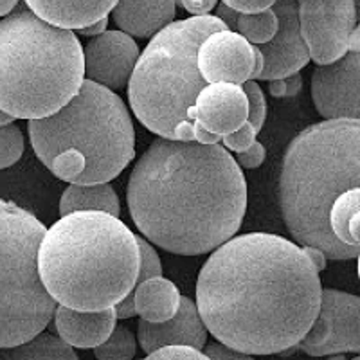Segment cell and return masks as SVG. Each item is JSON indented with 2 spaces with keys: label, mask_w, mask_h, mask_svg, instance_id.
<instances>
[{
  "label": "cell",
  "mask_w": 360,
  "mask_h": 360,
  "mask_svg": "<svg viewBox=\"0 0 360 360\" xmlns=\"http://www.w3.org/2000/svg\"><path fill=\"white\" fill-rule=\"evenodd\" d=\"M319 270L287 238L249 233L229 238L197 279V308L218 342L274 355L295 348L321 304Z\"/></svg>",
  "instance_id": "6da1fadb"
},
{
  "label": "cell",
  "mask_w": 360,
  "mask_h": 360,
  "mask_svg": "<svg viewBox=\"0 0 360 360\" xmlns=\"http://www.w3.org/2000/svg\"><path fill=\"white\" fill-rule=\"evenodd\" d=\"M127 202L146 240L168 252L198 256L242 227L247 182L234 157L218 143L159 137L135 164Z\"/></svg>",
  "instance_id": "7a4b0ae2"
},
{
  "label": "cell",
  "mask_w": 360,
  "mask_h": 360,
  "mask_svg": "<svg viewBox=\"0 0 360 360\" xmlns=\"http://www.w3.org/2000/svg\"><path fill=\"white\" fill-rule=\"evenodd\" d=\"M38 272L58 304L82 311L107 310L135 288L139 247L117 217L78 211L45 231Z\"/></svg>",
  "instance_id": "3957f363"
},
{
  "label": "cell",
  "mask_w": 360,
  "mask_h": 360,
  "mask_svg": "<svg viewBox=\"0 0 360 360\" xmlns=\"http://www.w3.org/2000/svg\"><path fill=\"white\" fill-rule=\"evenodd\" d=\"M360 186V119H326L288 144L279 175V207L292 238L326 259H356L337 242L328 213L342 193Z\"/></svg>",
  "instance_id": "277c9868"
},
{
  "label": "cell",
  "mask_w": 360,
  "mask_h": 360,
  "mask_svg": "<svg viewBox=\"0 0 360 360\" xmlns=\"http://www.w3.org/2000/svg\"><path fill=\"white\" fill-rule=\"evenodd\" d=\"M38 159L70 184H99L121 175L135 157V130L114 90L83 79L67 105L27 124Z\"/></svg>",
  "instance_id": "5b68a950"
},
{
  "label": "cell",
  "mask_w": 360,
  "mask_h": 360,
  "mask_svg": "<svg viewBox=\"0 0 360 360\" xmlns=\"http://www.w3.org/2000/svg\"><path fill=\"white\" fill-rule=\"evenodd\" d=\"M227 29L217 17L172 22L150 38L128 82V101L135 117L157 137L217 144L197 121V101L207 83L198 70V47L214 31Z\"/></svg>",
  "instance_id": "8992f818"
},
{
  "label": "cell",
  "mask_w": 360,
  "mask_h": 360,
  "mask_svg": "<svg viewBox=\"0 0 360 360\" xmlns=\"http://www.w3.org/2000/svg\"><path fill=\"white\" fill-rule=\"evenodd\" d=\"M85 79L83 47L69 29L15 8L0 20V110L41 119L76 96Z\"/></svg>",
  "instance_id": "52a82bcc"
},
{
  "label": "cell",
  "mask_w": 360,
  "mask_h": 360,
  "mask_svg": "<svg viewBox=\"0 0 360 360\" xmlns=\"http://www.w3.org/2000/svg\"><path fill=\"white\" fill-rule=\"evenodd\" d=\"M45 231L34 214L0 198V348L44 332L58 307L38 272Z\"/></svg>",
  "instance_id": "ba28073f"
},
{
  "label": "cell",
  "mask_w": 360,
  "mask_h": 360,
  "mask_svg": "<svg viewBox=\"0 0 360 360\" xmlns=\"http://www.w3.org/2000/svg\"><path fill=\"white\" fill-rule=\"evenodd\" d=\"M297 348L310 356L360 352V299L335 288L321 290L319 311Z\"/></svg>",
  "instance_id": "9c48e42d"
},
{
  "label": "cell",
  "mask_w": 360,
  "mask_h": 360,
  "mask_svg": "<svg viewBox=\"0 0 360 360\" xmlns=\"http://www.w3.org/2000/svg\"><path fill=\"white\" fill-rule=\"evenodd\" d=\"M301 37L317 65L339 60L356 27L355 0H295Z\"/></svg>",
  "instance_id": "30bf717a"
},
{
  "label": "cell",
  "mask_w": 360,
  "mask_h": 360,
  "mask_svg": "<svg viewBox=\"0 0 360 360\" xmlns=\"http://www.w3.org/2000/svg\"><path fill=\"white\" fill-rule=\"evenodd\" d=\"M311 99L324 119H360V47L311 74Z\"/></svg>",
  "instance_id": "8fae6325"
},
{
  "label": "cell",
  "mask_w": 360,
  "mask_h": 360,
  "mask_svg": "<svg viewBox=\"0 0 360 360\" xmlns=\"http://www.w3.org/2000/svg\"><path fill=\"white\" fill-rule=\"evenodd\" d=\"M272 9L278 17V31L266 44L256 45L263 56V70L258 82L287 78L310 62V53L299 29L295 0H276Z\"/></svg>",
  "instance_id": "7c38bea8"
},
{
  "label": "cell",
  "mask_w": 360,
  "mask_h": 360,
  "mask_svg": "<svg viewBox=\"0 0 360 360\" xmlns=\"http://www.w3.org/2000/svg\"><path fill=\"white\" fill-rule=\"evenodd\" d=\"M254 45L229 29L214 31L198 47L197 63L205 83H234L242 86L254 72Z\"/></svg>",
  "instance_id": "4fadbf2b"
},
{
  "label": "cell",
  "mask_w": 360,
  "mask_h": 360,
  "mask_svg": "<svg viewBox=\"0 0 360 360\" xmlns=\"http://www.w3.org/2000/svg\"><path fill=\"white\" fill-rule=\"evenodd\" d=\"M139 54L134 38L123 31H105L92 37L83 49L86 79L110 90L124 89Z\"/></svg>",
  "instance_id": "5bb4252c"
},
{
  "label": "cell",
  "mask_w": 360,
  "mask_h": 360,
  "mask_svg": "<svg viewBox=\"0 0 360 360\" xmlns=\"http://www.w3.org/2000/svg\"><path fill=\"white\" fill-rule=\"evenodd\" d=\"M137 340L146 355L164 346H191L202 349L207 344V328L202 323L197 303L180 295L179 310L172 319L164 323L139 321Z\"/></svg>",
  "instance_id": "9a60e30c"
},
{
  "label": "cell",
  "mask_w": 360,
  "mask_h": 360,
  "mask_svg": "<svg viewBox=\"0 0 360 360\" xmlns=\"http://www.w3.org/2000/svg\"><path fill=\"white\" fill-rule=\"evenodd\" d=\"M195 108L198 124L218 137L238 130L249 115L245 92L234 83H207L200 90Z\"/></svg>",
  "instance_id": "2e32d148"
},
{
  "label": "cell",
  "mask_w": 360,
  "mask_h": 360,
  "mask_svg": "<svg viewBox=\"0 0 360 360\" xmlns=\"http://www.w3.org/2000/svg\"><path fill=\"white\" fill-rule=\"evenodd\" d=\"M54 328L58 337L72 348L94 349L108 339L115 328L114 308L99 311H82L58 304L54 310Z\"/></svg>",
  "instance_id": "e0dca14e"
},
{
  "label": "cell",
  "mask_w": 360,
  "mask_h": 360,
  "mask_svg": "<svg viewBox=\"0 0 360 360\" xmlns=\"http://www.w3.org/2000/svg\"><path fill=\"white\" fill-rule=\"evenodd\" d=\"M175 0H117L112 20L119 31L150 40L175 18Z\"/></svg>",
  "instance_id": "ac0fdd59"
},
{
  "label": "cell",
  "mask_w": 360,
  "mask_h": 360,
  "mask_svg": "<svg viewBox=\"0 0 360 360\" xmlns=\"http://www.w3.org/2000/svg\"><path fill=\"white\" fill-rule=\"evenodd\" d=\"M38 18L56 27L78 31L108 17L117 0H24Z\"/></svg>",
  "instance_id": "d6986e66"
},
{
  "label": "cell",
  "mask_w": 360,
  "mask_h": 360,
  "mask_svg": "<svg viewBox=\"0 0 360 360\" xmlns=\"http://www.w3.org/2000/svg\"><path fill=\"white\" fill-rule=\"evenodd\" d=\"M135 311L148 323H164L172 319L180 304V292L175 283L157 276L135 285L134 288Z\"/></svg>",
  "instance_id": "ffe728a7"
},
{
  "label": "cell",
  "mask_w": 360,
  "mask_h": 360,
  "mask_svg": "<svg viewBox=\"0 0 360 360\" xmlns=\"http://www.w3.org/2000/svg\"><path fill=\"white\" fill-rule=\"evenodd\" d=\"M78 211H103L112 217L121 214L117 193L108 182L99 184H70L60 200V217Z\"/></svg>",
  "instance_id": "44dd1931"
},
{
  "label": "cell",
  "mask_w": 360,
  "mask_h": 360,
  "mask_svg": "<svg viewBox=\"0 0 360 360\" xmlns=\"http://www.w3.org/2000/svg\"><path fill=\"white\" fill-rule=\"evenodd\" d=\"M359 198L360 189H349L335 198L328 213V225L337 242L355 250H360Z\"/></svg>",
  "instance_id": "7402d4cb"
},
{
  "label": "cell",
  "mask_w": 360,
  "mask_h": 360,
  "mask_svg": "<svg viewBox=\"0 0 360 360\" xmlns=\"http://www.w3.org/2000/svg\"><path fill=\"white\" fill-rule=\"evenodd\" d=\"M0 360H79L72 346L53 333L40 332L25 342L0 348Z\"/></svg>",
  "instance_id": "603a6c76"
},
{
  "label": "cell",
  "mask_w": 360,
  "mask_h": 360,
  "mask_svg": "<svg viewBox=\"0 0 360 360\" xmlns=\"http://www.w3.org/2000/svg\"><path fill=\"white\" fill-rule=\"evenodd\" d=\"M278 31V17L274 9H263L258 13H240L236 20V33L242 34L249 44H266Z\"/></svg>",
  "instance_id": "cb8c5ba5"
},
{
  "label": "cell",
  "mask_w": 360,
  "mask_h": 360,
  "mask_svg": "<svg viewBox=\"0 0 360 360\" xmlns=\"http://www.w3.org/2000/svg\"><path fill=\"white\" fill-rule=\"evenodd\" d=\"M135 352H137V342L134 333L123 324L115 326L108 339L94 348L98 360H134Z\"/></svg>",
  "instance_id": "d4e9b609"
},
{
  "label": "cell",
  "mask_w": 360,
  "mask_h": 360,
  "mask_svg": "<svg viewBox=\"0 0 360 360\" xmlns=\"http://www.w3.org/2000/svg\"><path fill=\"white\" fill-rule=\"evenodd\" d=\"M24 134L17 124L0 127V169H6L18 162L24 153Z\"/></svg>",
  "instance_id": "484cf974"
},
{
  "label": "cell",
  "mask_w": 360,
  "mask_h": 360,
  "mask_svg": "<svg viewBox=\"0 0 360 360\" xmlns=\"http://www.w3.org/2000/svg\"><path fill=\"white\" fill-rule=\"evenodd\" d=\"M242 89L247 96V103H249V115H247V121L252 124L256 134H259L266 117V101L265 96H263V90L262 86H259V83L252 82V79L243 83Z\"/></svg>",
  "instance_id": "4316f807"
},
{
  "label": "cell",
  "mask_w": 360,
  "mask_h": 360,
  "mask_svg": "<svg viewBox=\"0 0 360 360\" xmlns=\"http://www.w3.org/2000/svg\"><path fill=\"white\" fill-rule=\"evenodd\" d=\"M135 240H137V247H139V274H137L135 285H139L150 278L162 276V265H160L159 254L155 252V249L150 245L148 240H144V236H135Z\"/></svg>",
  "instance_id": "83f0119b"
},
{
  "label": "cell",
  "mask_w": 360,
  "mask_h": 360,
  "mask_svg": "<svg viewBox=\"0 0 360 360\" xmlns=\"http://www.w3.org/2000/svg\"><path fill=\"white\" fill-rule=\"evenodd\" d=\"M143 360H209L202 349L191 348V346H164L148 353Z\"/></svg>",
  "instance_id": "f1b7e54d"
},
{
  "label": "cell",
  "mask_w": 360,
  "mask_h": 360,
  "mask_svg": "<svg viewBox=\"0 0 360 360\" xmlns=\"http://www.w3.org/2000/svg\"><path fill=\"white\" fill-rule=\"evenodd\" d=\"M256 130H254L252 124L249 123V121H245V123L242 124V127L238 128V130L231 131V134H225L221 135V139L224 141V146L227 148V150H231V152H243V150H247V148L250 146V144L256 141Z\"/></svg>",
  "instance_id": "f546056e"
},
{
  "label": "cell",
  "mask_w": 360,
  "mask_h": 360,
  "mask_svg": "<svg viewBox=\"0 0 360 360\" xmlns=\"http://www.w3.org/2000/svg\"><path fill=\"white\" fill-rule=\"evenodd\" d=\"M301 86H303V78H301V74L295 72L287 78L270 79L269 92L274 98H294V96H297Z\"/></svg>",
  "instance_id": "4dcf8cb0"
},
{
  "label": "cell",
  "mask_w": 360,
  "mask_h": 360,
  "mask_svg": "<svg viewBox=\"0 0 360 360\" xmlns=\"http://www.w3.org/2000/svg\"><path fill=\"white\" fill-rule=\"evenodd\" d=\"M266 152H265V146L259 144L258 141H254L247 150L243 152H238L236 155V164L240 168H245V169H254V168H259L265 160Z\"/></svg>",
  "instance_id": "1f68e13d"
},
{
  "label": "cell",
  "mask_w": 360,
  "mask_h": 360,
  "mask_svg": "<svg viewBox=\"0 0 360 360\" xmlns=\"http://www.w3.org/2000/svg\"><path fill=\"white\" fill-rule=\"evenodd\" d=\"M205 355L209 360H256L252 355L243 352H236V349L229 348L221 342H211L205 344Z\"/></svg>",
  "instance_id": "d6a6232c"
},
{
  "label": "cell",
  "mask_w": 360,
  "mask_h": 360,
  "mask_svg": "<svg viewBox=\"0 0 360 360\" xmlns=\"http://www.w3.org/2000/svg\"><path fill=\"white\" fill-rule=\"evenodd\" d=\"M221 2L238 13H258L272 8L276 0H221Z\"/></svg>",
  "instance_id": "836d02e7"
},
{
  "label": "cell",
  "mask_w": 360,
  "mask_h": 360,
  "mask_svg": "<svg viewBox=\"0 0 360 360\" xmlns=\"http://www.w3.org/2000/svg\"><path fill=\"white\" fill-rule=\"evenodd\" d=\"M218 0H175V6L184 8L193 17H204L217 8Z\"/></svg>",
  "instance_id": "e575fe53"
},
{
  "label": "cell",
  "mask_w": 360,
  "mask_h": 360,
  "mask_svg": "<svg viewBox=\"0 0 360 360\" xmlns=\"http://www.w3.org/2000/svg\"><path fill=\"white\" fill-rule=\"evenodd\" d=\"M114 311L117 319H131V317L137 315V311H135V303H134V290H131L130 294L124 295L119 303L114 304Z\"/></svg>",
  "instance_id": "d590c367"
},
{
  "label": "cell",
  "mask_w": 360,
  "mask_h": 360,
  "mask_svg": "<svg viewBox=\"0 0 360 360\" xmlns=\"http://www.w3.org/2000/svg\"><path fill=\"white\" fill-rule=\"evenodd\" d=\"M238 15H240V13L234 11V9H231L229 6H225L224 2L217 6V18H220V20L227 25V29H229V31H236Z\"/></svg>",
  "instance_id": "8d00e7d4"
},
{
  "label": "cell",
  "mask_w": 360,
  "mask_h": 360,
  "mask_svg": "<svg viewBox=\"0 0 360 360\" xmlns=\"http://www.w3.org/2000/svg\"><path fill=\"white\" fill-rule=\"evenodd\" d=\"M107 25H108V17H103L101 20L94 22V24L78 29V34H82V37H90V38L98 37V34H101L107 31Z\"/></svg>",
  "instance_id": "74e56055"
},
{
  "label": "cell",
  "mask_w": 360,
  "mask_h": 360,
  "mask_svg": "<svg viewBox=\"0 0 360 360\" xmlns=\"http://www.w3.org/2000/svg\"><path fill=\"white\" fill-rule=\"evenodd\" d=\"M301 249H303V252L307 254L308 256V259H310L311 263H314V266L317 270H324L326 269V258H324V254L321 252L319 249H315V247H301Z\"/></svg>",
  "instance_id": "f35d334b"
},
{
  "label": "cell",
  "mask_w": 360,
  "mask_h": 360,
  "mask_svg": "<svg viewBox=\"0 0 360 360\" xmlns=\"http://www.w3.org/2000/svg\"><path fill=\"white\" fill-rule=\"evenodd\" d=\"M20 0H0V18L8 17L13 9L17 8Z\"/></svg>",
  "instance_id": "ab89813d"
},
{
  "label": "cell",
  "mask_w": 360,
  "mask_h": 360,
  "mask_svg": "<svg viewBox=\"0 0 360 360\" xmlns=\"http://www.w3.org/2000/svg\"><path fill=\"white\" fill-rule=\"evenodd\" d=\"M13 121H15V117H11L9 114H6V112L0 110V127H6V124H11Z\"/></svg>",
  "instance_id": "60d3db41"
},
{
  "label": "cell",
  "mask_w": 360,
  "mask_h": 360,
  "mask_svg": "<svg viewBox=\"0 0 360 360\" xmlns=\"http://www.w3.org/2000/svg\"><path fill=\"white\" fill-rule=\"evenodd\" d=\"M328 356H330L328 360H346V356L340 355V353H335V355H328Z\"/></svg>",
  "instance_id": "b9f144b4"
},
{
  "label": "cell",
  "mask_w": 360,
  "mask_h": 360,
  "mask_svg": "<svg viewBox=\"0 0 360 360\" xmlns=\"http://www.w3.org/2000/svg\"><path fill=\"white\" fill-rule=\"evenodd\" d=\"M352 360H360V356H355V359H352Z\"/></svg>",
  "instance_id": "7bdbcfd3"
}]
</instances>
